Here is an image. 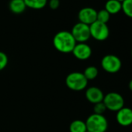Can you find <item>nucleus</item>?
<instances>
[{"label": "nucleus", "instance_id": "1", "mask_svg": "<svg viewBox=\"0 0 132 132\" xmlns=\"http://www.w3.org/2000/svg\"><path fill=\"white\" fill-rule=\"evenodd\" d=\"M76 44L71 32L67 30L57 32L53 38V45L54 48L57 51L64 54L72 53Z\"/></svg>", "mask_w": 132, "mask_h": 132}, {"label": "nucleus", "instance_id": "2", "mask_svg": "<svg viewBox=\"0 0 132 132\" xmlns=\"http://www.w3.org/2000/svg\"><path fill=\"white\" fill-rule=\"evenodd\" d=\"M87 130L90 132H106L108 121L103 115L93 113L86 120Z\"/></svg>", "mask_w": 132, "mask_h": 132}, {"label": "nucleus", "instance_id": "3", "mask_svg": "<svg viewBox=\"0 0 132 132\" xmlns=\"http://www.w3.org/2000/svg\"><path fill=\"white\" fill-rule=\"evenodd\" d=\"M65 84L69 89L73 91H81L86 88L88 80L83 73L74 72L69 74L65 79Z\"/></svg>", "mask_w": 132, "mask_h": 132}, {"label": "nucleus", "instance_id": "4", "mask_svg": "<svg viewBox=\"0 0 132 132\" xmlns=\"http://www.w3.org/2000/svg\"><path fill=\"white\" fill-rule=\"evenodd\" d=\"M103 103H104L106 110L114 112H117L124 106L123 97L116 92H111L105 95Z\"/></svg>", "mask_w": 132, "mask_h": 132}, {"label": "nucleus", "instance_id": "5", "mask_svg": "<svg viewBox=\"0 0 132 132\" xmlns=\"http://www.w3.org/2000/svg\"><path fill=\"white\" fill-rule=\"evenodd\" d=\"M101 66L105 72L113 74L120 70L122 67V62L119 57L114 54H107L102 58Z\"/></svg>", "mask_w": 132, "mask_h": 132}, {"label": "nucleus", "instance_id": "6", "mask_svg": "<svg viewBox=\"0 0 132 132\" xmlns=\"http://www.w3.org/2000/svg\"><path fill=\"white\" fill-rule=\"evenodd\" d=\"M90 36L96 40L103 41L106 40L110 35V30L106 23L95 21L89 26Z\"/></svg>", "mask_w": 132, "mask_h": 132}, {"label": "nucleus", "instance_id": "7", "mask_svg": "<svg viewBox=\"0 0 132 132\" xmlns=\"http://www.w3.org/2000/svg\"><path fill=\"white\" fill-rule=\"evenodd\" d=\"M71 34L76 43H86L91 37L89 26L80 22L73 26Z\"/></svg>", "mask_w": 132, "mask_h": 132}, {"label": "nucleus", "instance_id": "8", "mask_svg": "<svg viewBox=\"0 0 132 132\" xmlns=\"http://www.w3.org/2000/svg\"><path fill=\"white\" fill-rule=\"evenodd\" d=\"M97 11L91 7H85L79 10L78 13V18L80 23L90 26L95 21H96Z\"/></svg>", "mask_w": 132, "mask_h": 132}, {"label": "nucleus", "instance_id": "9", "mask_svg": "<svg viewBox=\"0 0 132 132\" xmlns=\"http://www.w3.org/2000/svg\"><path fill=\"white\" fill-rule=\"evenodd\" d=\"M72 53L76 58L81 61H85L91 57L92 48L86 43H77Z\"/></svg>", "mask_w": 132, "mask_h": 132}, {"label": "nucleus", "instance_id": "10", "mask_svg": "<svg viewBox=\"0 0 132 132\" xmlns=\"http://www.w3.org/2000/svg\"><path fill=\"white\" fill-rule=\"evenodd\" d=\"M116 120L122 127H128L132 124V109L123 107L117 112Z\"/></svg>", "mask_w": 132, "mask_h": 132}, {"label": "nucleus", "instance_id": "11", "mask_svg": "<svg viewBox=\"0 0 132 132\" xmlns=\"http://www.w3.org/2000/svg\"><path fill=\"white\" fill-rule=\"evenodd\" d=\"M86 98L89 103L96 104L103 102L104 94L100 88L96 86H91L88 88L86 91Z\"/></svg>", "mask_w": 132, "mask_h": 132}, {"label": "nucleus", "instance_id": "12", "mask_svg": "<svg viewBox=\"0 0 132 132\" xmlns=\"http://www.w3.org/2000/svg\"><path fill=\"white\" fill-rule=\"evenodd\" d=\"M9 7L10 11L15 14L23 13L27 8L24 0H11Z\"/></svg>", "mask_w": 132, "mask_h": 132}, {"label": "nucleus", "instance_id": "13", "mask_svg": "<svg viewBox=\"0 0 132 132\" xmlns=\"http://www.w3.org/2000/svg\"><path fill=\"white\" fill-rule=\"evenodd\" d=\"M105 10L111 15L117 14L122 10V3L117 0H108L105 4Z\"/></svg>", "mask_w": 132, "mask_h": 132}, {"label": "nucleus", "instance_id": "14", "mask_svg": "<svg viewBox=\"0 0 132 132\" xmlns=\"http://www.w3.org/2000/svg\"><path fill=\"white\" fill-rule=\"evenodd\" d=\"M86 122L81 120H75L69 125L70 132H86Z\"/></svg>", "mask_w": 132, "mask_h": 132}, {"label": "nucleus", "instance_id": "15", "mask_svg": "<svg viewBox=\"0 0 132 132\" xmlns=\"http://www.w3.org/2000/svg\"><path fill=\"white\" fill-rule=\"evenodd\" d=\"M26 6L33 10H41L47 4V0H24Z\"/></svg>", "mask_w": 132, "mask_h": 132}, {"label": "nucleus", "instance_id": "16", "mask_svg": "<svg viewBox=\"0 0 132 132\" xmlns=\"http://www.w3.org/2000/svg\"><path fill=\"white\" fill-rule=\"evenodd\" d=\"M98 73H99V72H98V69L96 67H95V66H89V67H87L85 69L83 75L86 78V79L89 81V80L95 79L97 77Z\"/></svg>", "mask_w": 132, "mask_h": 132}, {"label": "nucleus", "instance_id": "17", "mask_svg": "<svg viewBox=\"0 0 132 132\" xmlns=\"http://www.w3.org/2000/svg\"><path fill=\"white\" fill-rule=\"evenodd\" d=\"M122 3V11L129 18H132V0H124Z\"/></svg>", "mask_w": 132, "mask_h": 132}, {"label": "nucleus", "instance_id": "18", "mask_svg": "<svg viewBox=\"0 0 132 132\" xmlns=\"http://www.w3.org/2000/svg\"><path fill=\"white\" fill-rule=\"evenodd\" d=\"M110 14L105 10H101L99 12H97V16H96V20L103 23H107V22L110 20Z\"/></svg>", "mask_w": 132, "mask_h": 132}, {"label": "nucleus", "instance_id": "19", "mask_svg": "<svg viewBox=\"0 0 132 132\" xmlns=\"http://www.w3.org/2000/svg\"><path fill=\"white\" fill-rule=\"evenodd\" d=\"M106 110V108L104 105V103L103 102L98 103L94 104V107H93V113L96 114H100V115H103V113H105V111Z\"/></svg>", "mask_w": 132, "mask_h": 132}, {"label": "nucleus", "instance_id": "20", "mask_svg": "<svg viewBox=\"0 0 132 132\" xmlns=\"http://www.w3.org/2000/svg\"><path fill=\"white\" fill-rule=\"evenodd\" d=\"M8 64V57L7 55L3 52L0 51V71L3 70Z\"/></svg>", "mask_w": 132, "mask_h": 132}, {"label": "nucleus", "instance_id": "21", "mask_svg": "<svg viewBox=\"0 0 132 132\" xmlns=\"http://www.w3.org/2000/svg\"><path fill=\"white\" fill-rule=\"evenodd\" d=\"M48 6L51 10H55L60 6V0H50L48 2Z\"/></svg>", "mask_w": 132, "mask_h": 132}, {"label": "nucleus", "instance_id": "22", "mask_svg": "<svg viewBox=\"0 0 132 132\" xmlns=\"http://www.w3.org/2000/svg\"><path fill=\"white\" fill-rule=\"evenodd\" d=\"M128 87H129V89L132 91V79L130 81V82H129V85H128Z\"/></svg>", "mask_w": 132, "mask_h": 132}, {"label": "nucleus", "instance_id": "23", "mask_svg": "<svg viewBox=\"0 0 132 132\" xmlns=\"http://www.w3.org/2000/svg\"><path fill=\"white\" fill-rule=\"evenodd\" d=\"M117 1H119V2H120V3H122V2H123L124 0H117Z\"/></svg>", "mask_w": 132, "mask_h": 132}, {"label": "nucleus", "instance_id": "24", "mask_svg": "<svg viewBox=\"0 0 132 132\" xmlns=\"http://www.w3.org/2000/svg\"><path fill=\"white\" fill-rule=\"evenodd\" d=\"M131 57H132V50H131Z\"/></svg>", "mask_w": 132, "mask_h": 132}, {"label": "nucleus", "instance_id": "25", "mask_svg": "<svg viewBox=\"0 0 132 132\" xmlns=\"http://www.w3.org/2000/svg\"><path fill=\"white\" fill-rule=\"evenodd\" d=\"M86 132H90V131H89V130H86Z\"/></svg>", "mask_w": 132, "mask_h": 132}]
</instances>
